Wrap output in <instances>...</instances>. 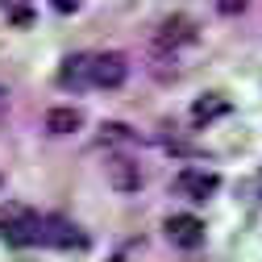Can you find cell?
Instances as JSON below:
<instances>
[{
	"label": "cell",
	"mask_w": 262,
	"mask_h": 262,
	"mask_svg": "<svg viewBox=\"0 0 262 262\" xmlns=\"http://www.w3.org/2000/svg\"><path fill=\"white\" fill-rule=\"evenodd\" d=\"M187 42H195V21L191 17H171V21H162L154 29V50L158 54H175Z\"/></svg>",
	"instance_id": "3"
},
{
	"label": "cell",
	"mask_w": 262,
	"mask_h": 262,
	"mask_svg": "<svg viewBox=\"0 0 262 262\" xmlns=\"http://www.w3.org/2000/svg\"><path fill=\"white\" fill-rule=\"evenodd\" d=\"M167 237H171V246H179V250H200V246H204V221L191 216V212L167 216Z\"/></svg>",
	"instance_id": "5"
},
{
	"label": "cell",
	"mask_w": 262,
	"mask_h": 262,
	"mask_svg": "<svg viewBox=\"0 0 262 262\" xmlns=\"http://www.w3.org/2000/svg\"><path fill=\"white\" fill-rule=\"evenodd\" d=\"M88 67H92V58H88V54H71V58H62V67H58V83H62V88H79V83H88Z\"/></svg>",
	"instance_id": "9"
},
{
	"label": "cell",
	"mask_w": 262,
	"mask_h": 262,
	"mask_svg": "<svg viewBox=\"0 0 262 262\" xmlns=\"http://www.w3.org/2000/svg\"><path fill=\"white\" fill-rule=\"evenodd\" d=\"M246 5L250 0H216V13L221 17H237V13H246Z\"/></svg>",
	"instance_id": "11"
},
{
	"label": "cell",
	"mask_w": 262,
	"mask_h": 262,
	"mask_svg": "<svg viewBox=\"0 0 262 262\" xmlns=\"http://www.w3.org/2000/svg\"><path fill=\"white\" fill-rule=\"evenodd\" d=\"M108 179L117 191H138L142 187V167L134 158H125V154H113L108 158Z\"/></svg>",
	"instance_id": "7"
},
{
	"label": "cell",
	"mask_w": 262,
	"mask_h": 262,
	"mask_svg": "<svg viewBox=\"0 0 262 262\" xmlns=\"http://www.w3.org/2000/svg\"><path fill=\"white\" fill-rule=\"evenodd\" d=\"M216 187H221V175L216 171H204V167H183L175 175V191L187 195V200H208Z\"/></svg>",
	"instance_id": "4"
},
{
	"label": "cell",
	"mask_w": 262,
	"mask_h": 262,
	"mask_svg": "<svg viewBox=\"0 0 262 262\" xmlns=\"http://www.w3.org/2000/svg\"><path fill=\"white\" fill-rule=\"evenodd\" d=\"M54 9L58 13H75V0H54Z\"/></svg>",
	"instance_id": "12"
},
{
	"label": "cell",
	"mask_w": 262,
	"mask_h": 262,
	"mask_svg": "<svg viewBox=\"0 0 262 262\" xmlns=\"http://www.w3.org/2000/svg\"><path fill=\"white\" fill-rule=\"evenodd\" d=\"M125 79H129V58H125V54L108 50V54H96V58H92L88 83H96V88H121Z\"/></svg>",
	"instance_id": "2"
},
{
	"label": "cell",
	"mask_w": 262,
	"mask_h": 262,
	"mask_svg": "<svg viewBox=\"0 0 262 262\" xmlns=\"http://www.w3.org/2000/svg\"><path fill=\"white\" fill-rule=\"evenodd\" d=\"M42 242L46 246H58V250H83L88 237L67 221V216H42Z\"/></svg>",
	"instance_id": "6"
},
{
	"label": "cell",
	"mask_w": 262,
	"mask_h": 262,
	"mask_svg": "<svg viewBox=\"0 0 262 262\" xmlns=\"http://www.w3.org/2000/svg\"><path fill=\"white\" fill-rule=\"evenodd\" d=\"M221 113H229V100H225V96H204V100L191 104V117H195V121H212V117H221Z\"/></svg>",
	"instance_id": "10"
},
{
	"label": "cell",
	"mask_w": 262,
	"mask_h": 262,
	"mask_svg": "<svg viewBox=\"0 0 262 262\" xmlns=\"http://www.w3.org/2000/svg\"><path fill=\"white\" fill-rule=\"evenodd\" d=\"M79 125H83V117H79V108H71V104H62V108H50V113H46V134H54V138L75 134Z\"/></svg>",
	"instance_id": "8"
},
{
	"label": "cell",
	"mask_w": 262,
	"mask_h": 262,
	"mask_svg": "<svg viewBox=\"0 0 262 262\" xmlns=\"http://www.w3.org/2000/svg\"><path fill=\"white\" fill-rule=\"evenodd\" d=\"M113 262H129V258H113Z\"/></svg>",
	"instance_id": "13"
},
{
	"label": "cell",
	"mask_w": 262,
	"mask_h": 262,
	"mask_svg": "<svg viewBox=\"0 0 262 262\" xmlns=\"http://www.w3.org/2000/svg\"><path fill=\"white\" fill-rule=\"evenodd\" d=\"M0 237L9 246H34L42 242V216L25 204H5L0 208Z\"/></svg>",
	"instance_id": "1"
}]
</instances>
